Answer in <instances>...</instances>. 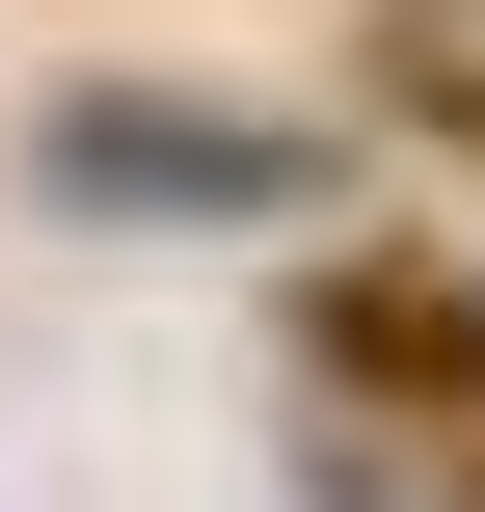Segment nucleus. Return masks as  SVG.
I'll return each mask as SVG.
<instances>
[{
    "label": "nucleus",
    "instance_id": "obj_1",
    "mask_svg": "<svg viewBox=\"0 0 485 512\" xmlns=\"http://www.w3.org/2000/svg\"><path fill=\"white\" fill-rule=\"evenodd\" d=\"M297 432L351 512H485V270H324L297 297Z\"/></svg>",
    "mask_w": 485,
    "mask_h": 512
},
{
    "label": "nucleus",
    "instance_id": "obj_2",
    "mask_svg": "<svg viewBox=\"0 0 485 512\" xmlns=\"http://www.w3.org/2000/svg\"><path fill=\"white\" fill-rule=\"evenodd\" d=\"M27 189L54 216H324V135L297 108H135V81H81V108H27Z\"/></svg>",
    "mask_w": 485,
    "mask_h": 512
}]
</instances>
